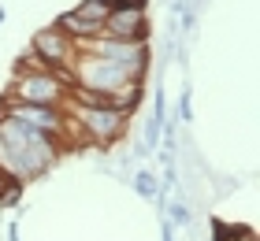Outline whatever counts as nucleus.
<instances>
[{
	"mask_svg": "<svg viewBox=\"0 0 260 241\" xmlns=\"http://www.w3.org/2000/svg\"><path fill=\"white\" fill-rule=\"evenodd\" d=\"M0 137L8 145V160H11V175L19 178H41L49 167L56 163V141L45 130L22 126L15 119H0Z\"/></svg>",
	"mask_w": 260,
	"mask_h": 241,
	"instance_id": "nucleus-1",
	"label": "nucleus"
},
{
	"mask_svg": "<svg viewBox=\"0 0 260 241\" xmlns=\"http://www.w3.org/2000/svg\"><path fill=\"white\" fill-rule=\"evenodd\" d=\"M67 108H71L67 115L82 126V134L93 137L97 145L115 141V137L126 130V119H130V112L112 108V104H71V100H67Z\"/></svg>",
	"mask_w": 260,
	"mask_h": 241,
	"instance_id": "nucleus-2",
	"label": "nucleus"
},
{
	"mask_svg": "<svg viewBox=\"0 0 260 241\" xmlns=\"http://www.w3.org/2000/svg\"><path fill=\"white\" fill-rule=\"evenodd\" d=\"M11 100H26V104H49V108H60L67 100V89L60 86V78L52 71H22L15 82H11Z\"/></svg>",
	"mask_w": 260,
	"mask_h": 241,
	"instance_id": "nucleus-3",
	"label": "nucleus"
},
{
	"mask_svg": "<svg viewBox=\"0 0 260 241\" xmlns=\"http://www.w3.org/2000/svg\"><path fill=\"white\" fill-rule=\"evenodd\" d=\"M0 119H15L22 126H34V130H45V134L60 137L63 134V112L60 108H49V104H26V100H8L0 104Z\"/></svg>",
	"mask_w": 260,
	"mask_h": 241,
	"instance_id": "nucleus-4",
	"label": "nucleus"
},
{
	"mask_svg": "<svg viewBox=\"0 0 260 241\" xmlns=\"http://www.w3.org/2000/svg\"><path fill=\"white\" fill-rule=\"evenodd\" d=\"M101 38L149 41V15H145V8H112L108 19L101 22Z\"/></svg>",
	"mask_w": 260,
	"mask_h": 241,
	"instance_id": "nucleus-5",
	"label": "nucleus"
},
{
	"mask_svg": "<svg viewBox=\"0 0 260 241\" xmlns=\"http://www.w3.org/2000/svg\"><path fill=\"white\" fill-rule=\"evenodd\" d=\"M30 52H38L49 67H71L78 59V45L67 38L60 26H49V30H38L30 41Z\"/></svg>",
	"mask_w": 260,
	"mask_h": 241,
	"instance_id": "nucleus-6",
	"label": "nucleus"
},
{
	"mask_svg": "<svg viewBox=\"0 0 260 241\" xmlns=\"http://www.w3.org/2000/svg\"><path fill=\"white\" fill-rule=\"evenodd\" d=\"M56 26H60L71 41H93V38H101V22H89V19H82V15H75V11H63L60 19H56Z\"/></svg>",
	"mask_w": 260,
	"mask_h": 241,
	"instance_id": "nucleus-7",
	"label": "nucleus"
},
{
	"mask_svg": "<svg viewBox=\"0 0 260 241\" xmlns=\"http://www.w3.org/2000/svg\"><path fill=\"white\" fill-rule=\"evenodd\" d=\"M130 186H134L138 197H145V200H156V193H160V182H156V175L149 171V167H141V171H134V178H130Z\"/></svg>",
	"mask_w": 260,
	"mask_h": 241,
	"instance_id": "nucleus-8",
	"label": "nucleus"
},
{
	"mask_svg": "<svg viewBox=\"0 0 260 241\" xmlns=\"http://www.w3.org/2000/svg\"><path fill=\"white\" fill-rule=\"evenodd\" d=\"M108 11H112L108 0H82V4L75 8V15L89 19V22H104V19H108Z\"/></svg>",
	"mask_w": 260,
	"mask_h": 241,
	"instance_id": "nucleus-9",
	"label": "nucleus"
},
{
	"mask_svg": "<svg viewBox=\"0 0 260 241\" xmlns=\"http://www.w3.org/2000/svg\"><path fill=\"white\" fill-rule=\"evenodd\" d=\"M15 197H19V178L0 167V204H11Z\"/></svg>",
	"mask_w": 260,
	"mask_h": 241,
	"instance_id": "nucleus-10",
	"label": "nucleus"
},
{
	"mask_svg": "<svg viewBox=\"0 0 260 241\" xmlns=\"http://www.w3.org/2000/svg\"><path fill=\"white\" fill-rule=\"evenodd\" d=\"M171 219H175V226H186V223H190V208H186L182 200H175L171 204Z\"/></svg>",
	"mask_w": 260,
	"mask_h": 241,
	"instance_id": "nucleus-11",
	"label": "nucleus"
},
{
	"mask_svg": "<svg viewBox=\"0 0 260 241\" xmlns=\"http://www.w3.org/2000/svg\"><path fill=\"white\" fill-rule=\"evenodd\" d=\"M112 8H149V0H108Z\"/></svg>",
	"mask_w": 260,
	"mask_h": 241,
	"instance_id": "nucleus-12",
	"label": "nucleus"
},
{
	"mask_svg": "<svg viewBox=\"0 0 260 241\" xmlns=\"http://www.w3.org/2000/svg\"><path fill=\"white\" fill-rule=\"evenodd\" d=\"M179 115L186 119V123H190V93H182V96H179Z\"/></svg>",
	"mask_w": 260,
	"mask_h": 241,
	"instance_id": "nucleus-13",
	"label": "nucleus"
},
{
	"mask_svg": "<svg viewBox=\"0 0 260 241\" xmlns=\"http://www.w3.org/2000/svg\"><path fill=\"white\" fill-rule=\"evenodd\" d=\"M160 241H175V230H171V219L160 223Z\"/></svg>",
	"mask_w": 260,
	"mask_h": 241,
	"instance_id": "nucleus-14",
	"label": "nucleus"
},
{
	"mask_svg": "<svg viewBox=\"0 0 260 241\" xmlns=\"http://www.w3.org/2000/svg\"><path fill=\"white\" fill-rule=\"evenodd\" d=\"M238 241H256V234L253 230H238Z\"/></svg>",
	"mask_w": 260,
	"mask_h": 241,
	"instance_id": "nucleus-15",
	"label": "nucleus"
},
{
	"mask_svg": "<svg viewBox=\"0 0 260 241\" xmlns=\"http://www.w3.org/2000/svg\"><path fill=\"white\" fill-rule=\"evenodd\" d=\"M197 4H201V0H190V8H197Z\"/></svg>",
	"mask_w": 260,
	"mask_h": 241,
	"instance_id": "nucleus-16",
	"label": "nucleus"
},
{
	"mask_svg": "<svg viewBox=\"0 0 260 241\" xmlns=\"http://www.w3.org/2000/svg\"><path fill=\"white\" fill-rule=\"evenodd\" d=\"M0 22H4V8H0Z\"/></svg>",
	"mask_w": 260,
	"mask_h": 241,
	"instance_id": "nucleus-17",
	"label": "nucleus"
}]
</instances>
